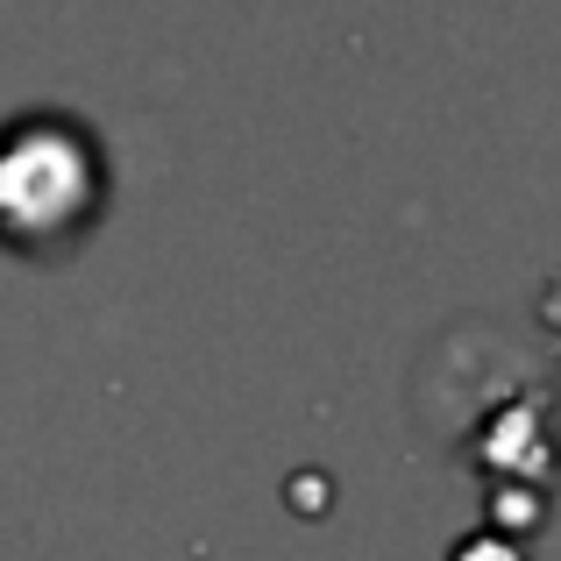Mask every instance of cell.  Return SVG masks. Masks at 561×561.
<instances>
[{
	"label": "cell",
	"instance_id": "cell-1",
	"mask_svg": "<svg viewBox=\"0 0 561 561\" xmlns=\"http://www.w3.org/2000/svg\"><path fill=\"white\" fill-rule=\"evenodd\" d=\"M455 561H526V554L512 548V540H462V548H455Z\"/></svg>",
	"mask_w": 561,
	"mask_h": 561
}]
</instances>
